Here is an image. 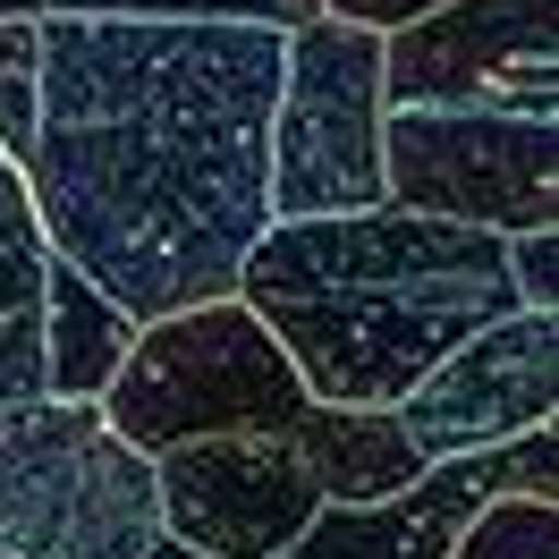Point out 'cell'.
I'll return each mask as SVG.
<instances>
[{"label":"cell","instance_id":"cell-17","mask_svg":"<svg viewBox=\"0 0 559 559\" xmlns=\"http://www.w3.org/2000/svg\"><path fill=\"white\" fill-rule=\"evenodd\" d=\"M144 559H212V551H195V543H178V534H162V543H153Z\"/></svg>","mask_w":559,"mask_h":559},{"label":"cell","instance_id":"cell-9","mask_svg":"<svg viewBox=\"0 0 559 559\" xmlns=\"http://www.w3.org/2000/svg\"><path fill=\"white\" fill-rule=\"evenodd\" d=\"M306 466H314L322 484V509H356V500H390V491H407L432 466L416 450V432L399 424V407H340V399H314L297 432H288Z\"/></svg>","mask_w":559,"mask_h":559},{"label":"cell","instance_id":"cell-20","mask_svg":"<svg viewBox=\"0 0 559 559\" xmlns=\"http://www.w3.org/2000/svg\"><path fill=\"white\" fill-rule=\"evenodd\" d=\"M0 559H9V551H0Z\"/></svg>","mask_w":559,"mask_h":559},{"label":"cell","instance_id":"cell-18","mask_svg":"<svg viewBox=\"0 0 559 559\" xmlns=\"http://www.w3.org/2000/svg\"><path fill=\"white\" fill-rule=\"evenodd\" d=\"M43 0H0V17H35Z\"/></svg>","mask_w":559,"mask_h":559},{"label":"cell","instance_id":"cell-10","mask_svg":"<svg viewBox=\"0 0 559 559\" xmlns=\"http://www.w3.org/2000/svg\"><path fill=\"white\" fill-rule=\"evenodd\" d=\"M43 272H51V238H43L26 162H9L0 144V399H43L51 365H43Z\"/></svg>","mask_w":559,"mask_h":559},{"label":"cell","instance_id":"cell-3","mask_svg":"<svg viewBox=\"0 0 559 559\" xmlns=\"http://www.w3.org/2000/svg\"><path fill=\"white\" fill-rule=\"evenodd\" d=\"M390 195L559 229V0H450L390 35Z\"/></svg>","mask_w":559,"mask_h":559},{"label":"cell","instance_id":"cell-11","mask_svg":"<svg viewBox=\"0 0 559 559\" xmlns=\"http://www.w3.org/2000/svg\"><path fill=\"white\" fill-rule=\"evenodd\" d=\"M144 322L110 297L103 280H85L69 254H51L43 272V365H51V390L60 399H103L119 382V365L136 348Z\"/></svg>","mask_w":559,"mask_h":559},{"label":"cell","instance_id":"cell-7","mask_svg":"<svg viewBox=\"0 0 559 559\" xmlns=\"http://www.w3.org/2000/svg\"><path fill=\"white\" fill-rule=\"evenodd\" d=\"M162 534L212 559H280L322 518V484L288 432H204L153 450Z\"/></svg>","mask_w":559,"mask_h":559},{"label":"cell","instance_id":"cell-14","mask_svg":"<svg viewBox=\"0 0 559 559\" xmlns=\"http://www.w3.org/2000/svg\"><path fill=\"white\" fill-rule=\"evenodd\" d=\"M43 9H128V17H263V26H306L322 0H43Z\"/></svg>","mask_w":559,"mask_h":559},{"label":"cell","instance_id":"cell-4","mask_svg":"<svg viewBox=\"0 0 559 559\" xmlns=\"http://www.w3.org/2000/svg\"><path fill=\"white\" fill-rule=\"evenodd\" d=\"M162 543V475L103 399H0V551L144 559Z\"/></svg>","mask_w":559,"mask_h":559},{"label":"cell","instance_id":"cell-12","mask_svg":"<svg viewBox=\"0 0 559 559\" xmlns=\"http://www.w3.org/2000/svg\"><path fill=\"white\" fill-rule=\"evenodd\" d=\"M450 559H559V500L543 491H500L457 525Z\"/></svg>","mask_w":559,"mask_h":559},{"label":"cell","instance_id":"cell-6","mask_svg":"<svg viewBox=\"0 0 559 559\" xmlns=\"http://www.w3.org/2000/svg\"><path fill=\"white\" fill-rule=\"evenodd\" d=\"M390 35L348 17L288 26V85L272 119V221L390 204Z\"/></svg>","mask_w":559,"mask_h":559},{"label":"cell","instance_id":"cell-2","mask_svg":"<svg viewBox=\"0 0 559 559\" xmlns=\"http://www.w3.org/2000/svg\"><path fill=\"white\" fill-rule=\"evenodd\" d=\"M238 297L280 331L306 390L340 407H399L450 348L525 306L509 229L399 195L373 212L272 221L246 254Z\"/></svg>","mask_w":559,"mask_h":559},{"label":"cell","instance_id":"cell-19","mask_svg":"<svg viewBox=\"0 0 559 559\" xmlns=\"http://www.w3.org/2000/svg\"><path fill=\"white\" fill-rule=\"evenodd\" d=\"M280 559H297V551H280Z\"/></svg>","mask_w":559,"mask_h":559},{"label":"cell","instance_id":"cell-15","mask_svg":"<svg viewBox=\"0 0 559 559\" xmlns=\"http://www.w3.org/2000/svg\"><path fill=\"white\" fill-rule=\"evenodd\" d=\"M509 254H518L525 306H559V229H518V238H509Z\"/></svg>","mask_w":559,"mask_h":559},{"label":"cell","instance_id":"cell-8","mask_svg":"<svg viewBox=\"0 0 559 559\" xmlns=\"http://www.w3.org/2000/svg\"><path fill=\"white\" fill-rule=\"evenodd\" d=\"M559 416V306H518L484 322L466 348H450L399 399V424L424 457H466L491 441H518Z\"/></svg>","mask_w":559,"mask_h":559},{"label":"cell","instance_id":"cell-16","mask_svg":"<svg viewBox=\"0 0 559 559\" xmlns=\"http://www.w3.org/2000/svg\"><path fill=\"white\" fill-rule=\"evenodd\" d=\"M331 17H348V26H382V35H399V26H424V17H441L450 0H322Z\"/></svg>","mask_w":559,"mask_h":559},{"label":"cell","instance_id":"cell-5","mask_svg":"<svg viewBox=\"0 0 559 559\" xmlns=\"http://www.w3.org/2000/svg\"><path fill=\"white\" fill-rule=\"evenodd\" d=\"M306 407L314 390L297 373V356L280 348V331L238 288L144 322L119 382L103 390V416L144 457L170 441H204V432H297Z\"/></svg>","mask_w":559,"mask_h":559},{"label":"cell","instance_id":"cell-1","mask_svg":"<svg viewBox=\"0 0 559 559\" xmlns=\"http://www.w3.org/2000/svg\"><path fill=\"white\" fill-rule=\"evenodd\" d=\"M288 26L43 9V119L26 153L43 238L136 322L229 297L272 229V119Z\"/></svg>","mask_w":559,"mask_h":559},{"label":"cell","instance_id":"cell-13","mask_svg":"<svg viewBox=\"0 0 559 559\" xmlns=\"http://www.w3.org/2000/svg\"><path fill=\"white\" fill-rule=\"evenodd\" d=\"M35 119H43V9L0 17V144H9V162L35 153Z\"/></svg>","mask_w":559,"mask_h":559}]
</instances>
